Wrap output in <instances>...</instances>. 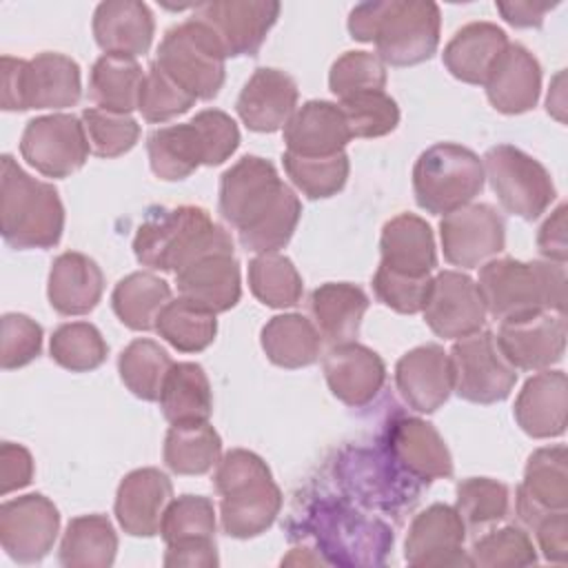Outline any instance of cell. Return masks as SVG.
Instances as JSON below:
<instances>
[{
	"instance_id": "1",
	"label": "cell",
	"mask_w": 568,
	"mask_h": 568,
	"mask_svg": "<svg viewBox=\"0 0 568 568\" xmlns=\"http://www.w3.org/2000/svg\"><path fill=\"white\" fill-rule=\"evenodd\" d=\"M220 215L237 231L246 251L273 253L284 248L300 222L302 202L282 182L273 162L244 155L220 178Z\"/></svg>"
},
{
	"instance_id": "2",
	"label": "cell",
	"mask_w": 568,
	"mask_h": 568,
	"mask_svg": "<svg viewBox=\"0 0 568 568\" xmlns=\"http://www.w3.org/2000/svg\"><path fill=\"white\" fill-rule=\"evenodd\" d=\"M442 13L430 0H375L355 4L348 33L375 42V55L390 67H413L433 58L439 44Z\"/></svg>"
},
{
	"instance_id": "3",
	"label": "cell",
	"mask_w": 568,
	"mask_h": 568,
	"mask_svg": "<svg viewBox=\"0 0 568 568\" xmlns=\"http://www.w3.org/2000/svg\"><path fill=\"white\" fill-rule=\"evenodd\" d=\"M220 501L222 530L235 539L266 532L282 508V490L273 481L266 462L244 448L229 450L213 477Z\"/></svg>"
},
{
	"instance_id": "4",
	"label": "cell",
	"mask_w": 568,
	"mask_h": 568,
	"mask_svg": "<svg viewBox=\"0 0 568 568\" xmlns=\"http://www.w3.org/2000/svg\"><path fill=\"white\" fill-rule=\"evenodd\" d=\"M0 231L18 251L51 248L64 231L58 189L31 178L9 153L0 160Z\"/></svg>"
},
{
	"instance_id": "5",
	"label": "cell",
	"mask_w": 568,
	"mask_h": 568,
	"mask_svg": "<svg viewBox=\"0 0 568 568\" xmlns=\"http://www.w3.org/2000/svg\"><path fill=\"white\" fill-rule=\"evenodd\" d=\"M233 240L229 231L215 224L206 209L155 206L149 209L133 237V253L142 266L178 273L204 251Z\"/></svg>"
},
{
	"instance_id": "6",
	"label": "cell",
	"mask_w": 568,
	"mask_h": 568,
	"mask_svg": "<svg viewBox=\"0 0 568 568\" xmlns=\"http://www.w3.org/2000/svg\"><path fill=\"white\" fill-rule=\"evenodd\" d=\"M486 313L508 320L535 311L566 308V268L557 262H521L515 257L488 260L477 280Z\"/></svg>"
},
{
	"instance_id": "7",
	"label": "cell",
	"mask_w": 568,
	"mask_h": 568,
	"mask_svg": "<svg viewBox=\"0 0 568 568\" xmlns=\"http://www.w3.org/2000/svg\"><path fill=\"white\" fill-rule=\"evenodd\" d=\"M484 180L479 155L455 142L428 146L413 166L415 200L433 215H448L470 204L481 193Z\"/></svg>"
},
{
	"instance_id": "8",
	"label": "cell",
	"mask_w": 568,
	"mask_h": 568,
	"mask_svg": "<svg viewBox=\"0 0 568 568\" xmlns=\"http://www.w3.org/2000/svg\"><path fill=\"white\" fill-rule=\"evenodd\" d=\"M306 528L324 552L326 564L375 566L384 564L388 550H393V530L384 521L366 517L342 501H320L311 508Z\"/></svg>"
},
{
	"instance_id": "9",
	"label": "cell",
	"mask_w": 568,
	"mask_h": 568,
	"mask_svg": "<svg viewBox=\"0 0 568 568\" xmlns=\"http://www.w3.org/2000/svg\"><path fill=\"white\" fill-rule=\"evenodd\" d=\"M82 95L80 67L73 58L42 51L31 60L2 55V109H67Z\"/></svg>"
},
{
	"instance_id": "10",
	"label": "cell",
	"mask_w": 568,
	"mask_h": 568,
	"mask_svg": "<svg viewBox=\"0 0 568 568\" xmlns=\"http://www.w3.org/2000/svg\"><path fill=\"white\" fill-rule=\"evenodd\" d=\"M155 62L195 100H213L226 78V53L220 40L195 18L164 33Z\"/></svg>"
},
{
	"instance_id": "11",
	"label": "cell",
	"mask_w": 568,
	"mask_h": 568,
	"mask_svg": "<svg viewBox=\"0 0 568 568\" xmlns=\"http://www.w3.org/2000/svg\"><path fill=\"white\" fill-rule=\"evenodd\" d=\"M481 164L501 206L521 220H537L557 195L546 166L513 144L490 146Z\"/></svg>"
},
{
	"instance_id": "12",
	"label": "cell",
	"mask_w": 568,
	"mask_h": 568,
	"mask_svg": "<svg viewBox=\"0 0 568 568\" xmlns=\"http://www.w3.org/2000/svg\"><path fill=\"white\" fill-rule=\"evenodd\" d=\"M453 390L473 404L504 402L517 382V368L504 357L490 331H477L453 344Z\"/></svg>"
},
{
	"instance_id": "13",
	"label": "cell",
	"mask_w": 568,
	"mask_h": 568,
	"mask_svg": "<svg viewBox=\"0 0 568 568\" xmlns=\"http://www.w3.org/2000/svg\"><path fill=\"white\" fill-rule=\"evenodd\" d=\"M89 151L84 124L71 113L33 118L20 138L22 158L47 178H69L80 171L89 160Z\"/></svg>"
},
{
	"instance_id": "14",
	"label": "cell",
	"mask_w": 568,
	"mask_h": 568,
	"mask_svg": "<svg viewBox=\"0 0 568 568\" xmlns=\"http://www.w3.org/2000/svg\"><path fill=\"white\" fill-rule=\"evenodd\" d=\"M280 11L282 4L275 0H213L197 4L191 18L215 33L226 58H237L260 51Z\"/></svg>"
},
{
	"instance_id": "15",
	"label": "cell",
	"mask_w": 568,
	"mask_h": 568,
	"mask_svg": "<svg viewBox=\"0 0 568 568\" xmlns=\"http://www.w3.org/2000/svg\"><path fill=\"white\" fill-rule=\"evenodd\" d=\"M497 346L517 371H546L561 362L566 351V315L535 311L501 320Z\"/></svg>"
},
{
	"instance_id": "16",
	"label": "cell",
	"mask_w": 568,
	"mask_h": 568,
	"mask_svg": "<svg viewBox=\"0 0 568 568\" xmlns=\"http://www.w3.org/2000/svg\"><path fill=\"white\" fill-rule=\"evenodd\" d=\"M60 530V513L42 493H29L0 506V544L18 564H36L49 555Z\"/></svg>"
},
{
	"instance_id": "17",
	"label": "cell",
	"mask_w": 568,
	"mask_h": 568,
	"mask_svg": "<svg viewBox=\"0 0 568 568\" xmlns=\"http://www.w3.org/2000/svg\"><path fill=\"white\" fill-rule=\"evenodd\" d=\"M442 251L446 262L462 268H477L506 246V226L490 204H466L439 222Z\"/></svg>"
},
{
	"instance_id": "18",
	"label": "cell",
	"mask_w": 568,
	"mask_h": 568,
	"mask_svg": "<svg viewBox=\"0 0 568 568\" xmlns=\"http://www.w3.org/2000/svg\"><path fill=\"white\" fill-rule=\"evenodd\" d=\"M422 313L428 328L444 339L481 331L488 315L477 282L459 271H442L433 277Z\"/></svg>"
},
{
	"instance_id": "19",
	"label": "cell",
	"mask_w": 568,
	"mask_h": 568,
	"mask_svg": "<svg viewBox=\"0 0 568 568\" xmlns=\"http://www.w3.org/2000/svg\"><path fill=\"white\" fill-rule=\"evenodd\" d=\"M180 297L211 311H231L242 295L240 264L233 255V240L222 242L175 273Z\"/></svg>"
},
{
	"instance_id": "20",
	"label": "cell",
	"mask_w": 568,
	"mask_h": 568,
	"mask_svg": "<svg viewBox=\"0 0 568 568\" xmlns=\"http://www.w3.org/2000/svg\"><path fill=\"white\" fill-rule=\"evenodd\" d=\"M386 455L417 481L448 479L453 457L437 428L419 417H395L386 428Z\"/></svg>"
},
{
	"instance_id": "21",
	"label": "cell",
	"mask_w": 568,
	"mask_h": 568,
	"mask_svg": "<svg viewBox=\"0 0 568 568\" xmlns=\"http://www.w3.org/2000/svg\"><path fill=\"white\" fill-rule=\"evenodd\" d=\"M466 526L448 504H433L408 526L404 557L410 566H470L464 550Z\"/></svg>"
},
{
	"instance_id": "22",
	"label": "cell",
	"mask_w": 568,
	"mask_h": 568,
	"mask_svg": "<svg viewBox=\"0 0 568 568\" xmlns=\"http://www.w3.org/2000/svg\"><path fill=\"white\" fill-rule=\"evenodd\" d=\"M568 508L566 446L537 448L526 464L524 481L517 488L515 510L521 524L532 528L544 515Z\"/></svg>"
},
{
	"instance_id": "23",
	"label": "cell",
	"mask_w": 568,
	"mask_h": 568,
	"mask_svg": "<svg viewBox=\"0 0 568 568\" xmlns=\"http://www.w3.org/2000/svg\"><path fill=\"white\" fill-rule=\"evenodd\" d=\"M322 368L331 393L351 408L371 404L386 382L384 359L357 342L331 346Z\"/></svg>"
},
{
	"instance_id": "24",
	"label": "cell",
	"mask_w": 568,
	"mask_h": 568,
	"mask_svg": "<svg viewBox=\"0 0 568 568\" xmlns=\"http://www.w3.org/2000/svg\"><path fill=\"white\" fill-rule=\"evenodd\" d=\"M173 499L171 479L158 468H135L122 477L115 493V519L131 537L160 532L162 515Z\"/></svg>"
},
{
	"instance_id": "25",
	"label": "cell",
	"mask_w": 568,
	"mask_h": 568,
	"mask_svg": "<svg viewBox=\"0 0 568 568\" xmlns=\"http://www.w3.org/2000/svg\"><path fill=\"white\" fill-rule=\"evenodd\" d=\"M297 95V84L286 71L260 67L242 87L235 111L251 131L273 133L295 113Z\"/></svg>"
},
{
	"instance_id": "26",
	"label": "cell",
	"mask_w": 568,
	"mask_h": 568,
	"mask_svg": "<svg viewBox=\"0 0 568 568\" xmlns=\"http://www.w3.org/2000/svg\"><path fill=\"white\" fill-rule=\"evenodd\" d=\"M402 399L417 413H435L453 393L448 353L439 344H424L404 353L395 366Z\"/></svg>"
},
{
	"instance_id": "27",
	"label": "cell",
	"mask_w": 568,
	"mask_h": 568,
	"mask_svg": "<svg viewBox=\"0 0 568 568\" xmlns=\"http://www.w3.org/2000/svg\"><path fill=\"white\" fill-rule=\"evenodd\" d=\"M484 87L488 102L499 113H526L539 100L541 64L524 44L508 42V47L488 71Z\"/></svg>"
},
{
	"instance_id": "28",
	"label": "cell",
	"mask_w": 568,
	"mask_h": 568,
	"mask_svg": "<svg viewBox=\"0 0 568 568\" xmlns=\"http://www.w3.org/2000/svg\"><path fill=\"white\" fill-rule=\"evenodd\" d=\"M348 122L337 102L308 100L284 124L286 151L302 158H331L351 140Z\"/></svg>"
},
{
	"instance_id": "29",
	"label": "cell",
	"mask_w": 568,
	"mask_h": 568,
	"mask_svg": "<svg viewBox=\"0 0 568 568\" xmlns=\"http://www.w3.org/2000/svg\"><path fill=\"white\" fill-rule=\"evenodd\" d=\"M515 419L519 428L535 439L559 437L568 419V379L564 371H539L515 399Z\"/></svg>"
},
{
	"instance_id": "30",
	"label": "cell",
	"mask_w": 568,
	"mask_h": 568,
	"mask_svg": "<svg viewBox=\"0 0 568 568\" xmlns=\"http://www.w3.org/2000/svg\"><path fill=\"white\" fill-rule=\"evenodd\" d=\"M93 38L104 53L138 58L151 49L155 20L146 2L104 0L93 11Z\"/></svg>"
},
{
	"instance_id": "31",
	"label": "cell",
	"mask_w": 568,
	"mask_h": 568,
	"mask_svg": "<svg viewBox=\"0 0 568 568\" xmlns=\"http://www.w3.org/2000/svg\"><path fill=\"white\" fill-rule=\"evenodd\" d=\"M102 291V268L89 255L67 251L53 260L47 282V297L55 313L87 315L98 306Z\"/></svg>"
},
{
	"instance_id": "32",
	"label": "cell",
	"mask_w": 568,
	"mask_h": 568,
	"mask_svg": "<svg viewBox=\"0 0 568 568\" xmlns=\"http://www.w3.org/2000/svg\"><path fill=\"white\" fill-rule=\"evenodd\" d=\"M379 253L382 266L413 277H426L437 266L433 231L428 222L415 213H399L384 224Z\"/></svg>"
},
{
	"instance_id": "33",
	"label": "cell",
	"mask_w": 568,
	"mask_h": 568,
	"mask_svg": "<svg viewBox=\"0 0 568 568\" xmlns=\"http://www.w3.org/2000/svg\"><path fill=\"white\" fill-rule=\"evenodd\" d=\"M508 47V36L493 22H470L444 47L442 60L453 78L466 84H484L495 60Z\"/></svg>"
},
{
	"instance_id": "34",
	"label": "cell",
	"mask_w": 568,
	"mask_h": 568,
	"mask_svg": "<svg viewBox=\"0 0 568 568\" xmlns=\"http://www.w3.org/2000/svg\"><path fill=\"white\" fill-rule=\"evenodd\" d=\"M308 304L320 335L335 346L355 342L371 302L368 295L351 282H326L311 293Z\"/></svg>"
},
{
	"instance_id": "35",
	"label": "cell",
	"mask_w": 568,
	"mask_h": 568,
	"mask_svg": "<svg viewBox=\"0 0 568 568\" xmlns=\"http://www.w3.org/2000/svg\"><path fill=\"white\" fill-rule=\"evenodd\" d=\"M260 344L268 362L282 368L311 366L322 353V335L317 326L300 313L271 317L262 326Z\"/></svg>"
},
{
	"instance_id": "36",
	"label": "cell",
	"mask_w": 568,
	"mask_h": 568,
	"mask_svg": "<svg viewBox=\"0 0 568 568\" xmlns=\"http://www.w3.org/2000/svg\"><path fill=\"white\" fill-rule=\"evenodd\" d=\"M158 402L171 426L209 422L213 413V395L204 368L195 362L173 364Z\"/></svg>"
},
{
	"instance_id": "37",
	"label": "cell",
	"mask_w": 568,
	"mask_h": 568,
	"mask_svg": "<svg viewBox=\"0 0 568 568\" xmlns=\"http://www.w3.org/2000/svg\"><path fill=\"white\" fill-rule=\"evenodd\" d=\"M144 73L135 58L104 53L91 67L89 98L100 109L131 113L138 109Z\"/></svg>"
},
{
	"instance_id": "38",
	"label": "cell",
	"mask_w": 568,
	"mask_h": 568,
	"mask_svg": "<svg viewBox=\"0 0 568 568\" xmlns=\"http://www.w3.org/2000/svg\"><path fill=\"white\" fill-rule=\"evenodd\" d=\"M118 535L106 515L73 517L60 541V564L67 568H109L115 561Z\"/></svg>"
},
{
	"instance_id": "39",
	"label": "cell",
	"mask_w": 568,
	"mask_h": 568,
	"mask_svg": "<svg viewBox=\"0 0 568 568\" xmlns=\"http://www.w3.org/2000/svg\"><path fill=\"white\" fill-rule=\"evenodd\" d=\"M169 302H171L169 282L149 271L129 273L115 284L111 293L113 313L131 331L155 328V320Z\"/></svg>"
},
{
	"instance_id": "40",
	"label": "cell",
	"mask_w": 568,
	"mask_h": 568,
	"mask_svg": "<svg viewBox=\"0 0 568 568\" xmlns=\"http://www.w3.org/2000/svg\"><path fill=\"white\" fill-rule=\"evenodd\" d=\"M146 153L151 171L166 182L189 178L204 164V149L193 122L162 126L149 133Z\"/></svg>"
},
{
	"instance_id": "41",
	"label": "cell",
	"mask_w": 568,
	"mask_h": 568,
	"mask_svg": "<svg viewBox=\"0 0 568 568\" xmlns=\"http://www.w3.org/2000/svg\"><path fill=\"white\" fill-rule=\"evenodd\" d=\"M222 439L209 422L175 424L164 437V464L178 475H204L217 466Z\"/></svg>"
},
{
	"instance_id": "42",
	"label": "cell",
	"mask_w": 568,
	"mask_h": 568,
	"mask_svg": "<svg viewBox=\"0 0 568 568\" xmlns=\"http://www.w3.org/2000/svg\"><path fill=\"white\" fill-rule=\"evenodd\" d=\"M158 335L180 353H200L217 335L215 313L184 300H171L155 320Z\"/></svg>"
},
{
	"instance_id": "43",
	"label": "cell",
	"mask_w": 568,
	"mask_h": 568,
	"mask_svg": "<svg viewBox=\"0 0 568 568\" xmlns=\"http://www.w3.org/2000/svg\"><path fill=\"white\" fill-rule=\"evenodd\" d=\"M175 362L153 339H133L118 357V373L124 386L144 402H158L164 379Z\"/></svg>"
},
{
	"instance_id": "44",
	"label": "cell",
	"mask_w": 568,
	"mask_h": 568,
	"mask_svg": "<svg viewBox=\"0 0 568 568\" xmlns=\"http://www.w3.org/2000/svg\"><path fill=\"white\" fill-rule=\"evenodd\" d=\"M248 288L264 306L288 308L302 300L304 282L295 264L286 255L273 251L257 253L248 262Z\"/></svg>"
},
{
	"instance_id": "45",
	"label": "cell",
	"mask_w": 568,
	"mask_h": 568,
	"mask_svg": "<svg viewBox=\"0 0 568 568\" xmlns=\"http://www.w3.org/2000/svg\"><path fill=\"white\" fill-rule=\"evenodd\" d=\"M49 353L58 366L87 373L104 364L109 344L91 322H67L53 331Z\"/></svg>"
},
{
	"instance_id": "46",
	"label": "cell",
	"mask_w": 568,
	"mask_h": 568,
	"mask_svg": "<svg viewBox=\"0 0 568 568\" xmlns=\"http://www.w3.org/2000/svg\"><path fill=\"white\" fill-rule=\"evenodd\" d=\"M284 171L291 182L308 197L324 200L337 195L348 180V155L342 151L331 158H302L284 151Z\"/></svg>"
},
{
	"instance_id": "47",
	"label": "cell",
	"mask_w": 568,
	"mask_h": 568,
	"mask_svg": "<svg viewBox=\"0 0 568 568\" xmlns=\"http://www.w3.org/2000/svg\"><path fill=\"white\" fill-rule=\"evenodd\" d=\"M508 486L490 477H468L457 484L455 510L466 530H481L497 524L508 513Z\"/></svg>"
},
{
	"instance_id": "48",
	"label": "cell",
	"mask_w": 568,
	"mask_h": 568,
	"mask_svg": "<svg viewBox=\"0 0 568 568\" xmlns=\"http://www.w3.org/2000/svg\"><path fill=\"white\" fill-rule=\"evenodd\" d=\"M160 535L166 546L200 539L215 541L213 501L204 495H180L171 499L162 515Z\"/></svg>"
},
{
	"instance_id": "49",
	"label": "cell",
	"mask_w": 568,
	"mask_h": 568,
	"mask_svg": "<svg viewBox=\"0 0 568 568\" xmlns=\"http://www.w3.org/2000/svg\"><path fill=\"white\" fill-rule=\"evenodd\" d=\"M353 138H382L399 124V106L386 91H364L339 100Z\"/></svg>"
},
{
	"instance_id": "50",
	"label": "cell",
	"mask_w": 568,
	"mask_h": 568,
	"mask_svg": "<svg viewBox=\"0 0 568 568\" xmlns=\"http://www.w3.org/2000/svg\"><path fill=\"white\" fill-rule=\"evenodd\" d=\"M468 559L470 566L481 568L530 566L537 561V550L528 532H524L519 526H504L475 539L473 548L468 550Z\"/></svg>"
},
{
	"instance_id": "51",
	"label": "cell",
	"mask_w": 568,
	"mask_h": 568,
	"mask_svg": "<svg viewBox=\"0 0 568 568\" xmlns=\"http://www.w3.org/2000/svg\"><path fill=\"white\" fill-rule=\"evenodd\" d=\"M82 124L98 158H118L131 151L140 138V124L129 113H115L100 106L82 111Z\"/></svg>"
},
{
	"instance_id": "52",
	"label": "cell",
	"mask_w": 568,
	"mask_h": 568,
	"mask_svg": "<svg viewBox=\"0 0 568 568\" xmlns=\"http://www.w3.org/2000/svg\"><path fill=\"white\" fill-rule=\"evenodd\" d=\"M386 64L368 51L342 53L328 71V89L337 100L364 91H384Z\"/></svg>"
},
{
	"instance_id": "53",
	"label": "cell",
	"mask_w": 568,
	"mask_h": 568,
	"mask_svg": "<svg viewBox=\"0 0 568 568\" xmlns=\"http://www.w3.org/2000/svg\"><path fill=\"white\" fill-rule=\"evenodd\" d=\"M193 104L195 98L189 91H184L173 78H169L158 62L149 64L138 100V111L146 122L173 120L186 113Z\"/></svg>"
},
{
	"instance_id": "54",
	"label": "cell",
	"mask_w": 568,
	"mask_h": 568,
	"mask_svg": "<svg viewBox=\"0 0 568 568\" xmlns=\"http://www.w3.org/2000/svg\"><path fill=\"white\" fill-rule=\"evenodd\" d=\"M0 366L4 371L31 364L42 351V326L22 313L2 315Z\"/></svg>"
},
{
	"instance_id": "55",
	"label": "cell",
	"mask_w": 568,
	"mask_h": 568,
	"mask_svg": "<svg viewBox=\"0 0 568 568\" xmlns=\"http://www.w3.org/2000/svg\"><path fill=\"white\" fill-rule=\"evenodd\" d=\"M430 282H433L430 275L413 277V275L395 273L379 264L373 275V291L384 306L404 315H415L426 304Z\"/></svg>"
},
{
	"instance_id": "56",
	"label": "cell",
	"mask_w": 568,
	"mask_h": 568,
	"mask_svg": "<svg viewBox=\"0 0 568 568\" xmlns=\"http://www.w3.org/2000/svg\"><path fill=\"white\" fill-rule=\"evenodd\" d=\"M204 149V164L217 166L226 162L240 146V129L235 120L220 109H204L191 118Z\"/></svg>"
},
{
	"instance_id": "57",
	"label": "cell",
	"mask_w": 568,
	"mask_h": 568,
	"mask_svg": "<svg viewBox=\"0 0 568 568\" xmlns=\"http://www.w3.org/2000/svg\"><path fill=\"white\" fill-rule=\"evenodd\" d=\"M33 479V457L31 453L13 442H2L0 446V493L9 495L29 486Z\"/></svg>"
},
{
	"instance_id": "58",
	"label": "cell",
	"mask_w": 568,
	"mask_h": 568,
	"mask_svg": "<svg viewBox=\"0 0 568 568\" xmlns=\"http://www.w3.org/2000/svg\"><path fill=\"white\" fill-rule=\"evenodd\" d=\"M539 550L544 559L552 564H566L568 557V515L566 510H555L544 515L535 526Z\"/></svg>"
},
{
	"instance_id": "59",
	"label": "cell",
	"mask_w": 568,
	"mask_h": 568,
	"mask_svg": "<svg viewBox=\"0 0 568 568\" xmlns=\"http://www.w3.org/2000/svg\"><path fill=\"white\" fill-rule=\"evenodd\" d=\"M217 548L215 541H180L169 544L164 552V566H189V568H213L217 566Z\"/></svg>"
},
{
	"instance_id": "60",
	"label": "cell",
	"mask_w": 568,
	"mask_h": 568,
	"mask_svg": "<svg viewBox=\"0 0 568 568\" xmlns=\"http://www.w3.org/2000/svg\"><path fill=\"white\" fill-rule=\"evenodd\" d=\"M537 248L548 262H566V204H559L537 233Z\"/></svg>"
},
{
	"instance_id": "61",
	"label": "cell",
	"mask_w": 568,
	"mask_h": 568,
	"mask_svg": "<svg viewBox=\"0 0 568 568\" xmlns=\"http://www.w3.org/2000/svg\"><path fill=\"white\" fill-rule=\"evenodd\" d=\"M497 11L513 27H541L544 16L557 7L555 4H535V2H497Z\"/></svg>"
},
{
	"instance_id": "62",
	"label": "cell",
	"mask_w": 568,
	"mask_h": 568,
	"mask_svg": "<svg viewBox=\"0 0 568 568\" xmlns=\"http://www.w3.org/2000/svg\"><path fill=\"white\" fill-rule=\"evenodd\" d=\"M308 552H311L308 548H293L291 555L282 559V564H302V566H304V564H326V559H322L320 555L311 557Z\"/></svg>"
}]
</instances>
